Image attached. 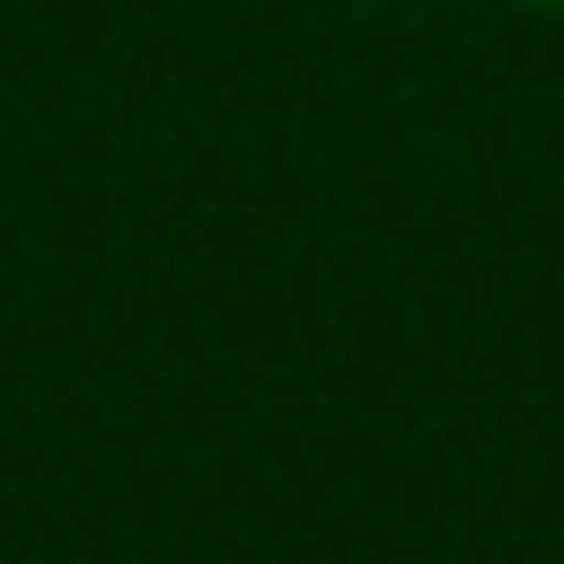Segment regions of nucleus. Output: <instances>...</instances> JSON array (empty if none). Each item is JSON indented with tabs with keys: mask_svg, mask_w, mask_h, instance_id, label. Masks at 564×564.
Listing matches in <instances>:
<instances>
[{
	"mask_svg": "<svg viewBox=\"0 0 564 564\" xmlns=\"http://www.w3.org/2000/svg\"><path fill=\"white\" fill-rule=\"evenodd\" d=\"M511 9H529V18H564V0H511Z\"/></svg>",
	"mask_w": 564,
	"mask_h": 564,
	"instance_id": "1",
	"label": "nucleus"
}]
</instances>
